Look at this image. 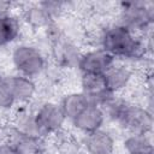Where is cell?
Listing matches in <instances>:
<instances>
[{"label":"cell","mask_w":154,"mask_h":154,"mask_svg":"<svg viewBox=\"0 0 154 154\" xmlns=\"http://www.w3.org/2000/svg\"><path fill=\"white\" fill-rule=\"evenodd\" d=\"M25 19L32 28H43L51 25L52 16L40 4H37L25 11Z\"/></svg>","instance_id":"14"},{"label":"cell","mask_w":154,"mask_h":154,"mask_svg":"<svg viewBox=\"0 0 154 154\" xmlns=\"http://www.w3.org/2000/svg\"><path fill=\"white\" fill-rule=\"evenodd\" d=\"M122 23L130 31L147 29L153 22V10L143 2H123Z\"/></svg>","instance_id":"4"},{"label":"cell","mask_w":154,"mask_h":154,"mask_svg":"<svg viewBox=\"0 0 154 154\" xmlns=\"http://www.w3.org/2000/svg\"><path fill=\"white\" fill-rule=\"evenodd\" d=\"M0 154H19L13 143H1L0 144Z\"/></svg>","instance_id":"18"},{"label":"cell","mask_w":154,"mask_h":154,"mask_svg":"<svg viewBox=\"0 0 154 154\" xmlns=\"http://www.w3.org/2000/svg\"><path fill=\"white\" fill-rule=\"evenodd\" d=\"M85 148L89 154H112L114 150L113 137L101 129L87 134Z\"/></svg>","instance_id":"9"},{"label":"cell","mask_w":154,"mask_h":154,"mask_svg":"<svg viewBox=\"0 0 154 154\" xmlns=\"http://www.w3.org/2000/svg\"><path fill=\"white\" fill-rule=\"evenodd\" d=\"M18 34H19L18 20L10 14L0 16V46L14 41Z\"/></svg>","instance_id":"13"},{"label":"cell","mask_w":154,"mask_h":154,"mask_svg":"<svg viewBox=\"0 0 154 154\" xmlns=\"http://www.w3.org/2000/svg\"><path fill=\"white\" fill-rule=\"evenodd\" d=\"M106 106H109L112 118L132 134H147L150 130L153 119L148 111L122 101L116 102L113 99Z\"/></svg>","instance_id":"2"},{"label":"cell","mask_w":154,"mask_h":154,"mask_svg":"<svg viewBox=\"0 0 154 154\" xmlns=\"http://www.w3.org/2000/svg\"><path fill=\"white\" fill-rule=\"evenodd\" d=\"M101 48L116 57L129 59L142 58L146 53V45L135 37L134 32L123 25H114L106 29L101 38Z\"/></svg>","instance_id":"1"},{"label":"cell","mask_w":154,"mask_h":154,"mask_svg":"<svg viewBox=\"0 0 154 154\" xmlns=\"http://www.w3.org/2000/svg\"><path fill=\"white\" fill-rule=\"evenodd\" d=\"M12 61L16 69L28 78L38 75L45 67V59L41 52L28 45L18 46L12 53Z\"/></svg>","instance_id":"3"},{"label":"cell","mask_w":154,"mask_h":154,"mask_svg":"<svg viewBox=\"0 0 154 154\" xmlns=\"http://www.w3.org/2000/svg\"><path fill=\"white\" fill-rule=\"evenodd\" d=\"M129 154H153V146L147 134H131L124 142Z\"/></svg>","instance_id":"12"},{"label":"cell","mask_w":154,"mask_h":154,"mask_svg":"<svg viewBox=\"0 0 154 154\" xmlns=\"http://www.w3.org/2000/svg\"><path fill=\"white\" fill-rule=\"evenodd\" d=\"M88 105H89L88 97L83 93H72L63 99L60 107L65 118L73 120Z\"/></svg>","instance_id":"11"},{"label":"cell","mask_w":154,"mask_h":154,"mask_svg":"<svg viewBox=\"0 0 154 154\" xmlns=\"http://www.w3.org/2000/svg\"><path fill=\"white\" fill-rule=\"evenodd\" d=\"M2 81L8 88L10 93L12 94L14 101H19V102L28 101L35 94L36 90L35 83L25 76H12Z\"/></svg>","instance_id":"8"},{"label":"cell","mask_w":154,"mask_h":154,"mask_svg":"<svg viewBox=\"0 0 154 154\" xmlns=\"http://www.w3.org/2000/svg\"><path fill=\"white\" fill-rule=\"evenodd\" d=\"M114 57L102 48L87 52L78 59V67L83 75H103L114 65Z\"/></svg>","instance_id":"6"},{"label":"cell","mask_w":154,"mask_h":154,"mask_svg":"<svg viewBox=\"0 0 154 154\" xmlns=\"http://www.w3.org/2000/svg\"><path fill=\"white\" fill-rule=\"evenodd\" d=\"M103 119H105V113L102 108L97 105L89 103L72 122L77 129L82 130L85 134H89L101 129Z\"/></svg>","instance_id":"7"},{"label":"cell","mask_w":154,"mask_h":154,"mask_svg":"<svg viewBox=\"0 0 154 154\" xmlns=\"http://www.w3.org/2000/svg\"><path fill=\"white\" fill-rule=\"evenodd\" d=\"M54 51H55L57 59L59 58V60L65 65H70L72 63H78V59L81 57L76 52V48L72 43L66 42V41H60L59 38H57V41H55Z\"/></svg>","instance_id":"15"},{"label":"cell","mask_w":154,"mask_h":154,"mask_svg":"<svg viewBox=\"0 0 154 154\" xmlns=\"http://www.w3.org/2000/svg\"><path fill=\"white\" fill-rule=\"evenodd\" d=\"M65 119L66 118L61 111L60 105L53 102L43 103L34 114V122L38 135L58 131L63 126Z\"/></svg>","instance_id":"5"},{"label":"cell","mask_w":154,"mask_h":154,"mask_svg":"<svg viewBox=\"0 0 154 154\" xmlns=\"http://www.w3.org/2000/svg\"><path fill=\"white\" fill-rule=\"evenodd\" d=\"M19 154H41L40 146L36 140L31 136H26L22 134V137L13 144Z\"/></svg>","instance_id":"16"},{"label":"cell","mask_w":154,"mask_h":154,"mask_svg":"<svg viewBox=\"0 0 154 154\" xmlns=\"http://www.w3.org/2000/svg\"><path fill=\"white\" fill-rule=\"evenodd\" d=\"M131 78V71L124 65H113L103 73L105 84L108 91L114 94L116 91L125 88Z\"/></svg>","instance_id":"10"},{"label":"cell","mask_w":154,"mask_h":154,"mask_svg":"<svg viewBox=\"0 0 154 154\" xmlns=\"http://www.w3.org/2000/svg\"><path fill=\"white\" fill-rule=\"evenodd\" d=\"M12 4L10 1H4V0H0V16H5V14H8L7 12L10 11Z\"/></svg>","instance_id":"19"},{"label":"cell","mask_w":154,"mask_h":154,"mask_svg":"<svg viewBox=\"0 0 154 154\" xmlns=\"http://www.w3.org/2000/svg\"><path fill=\"white\" fill-rule=\"evenodd\" d=\"M14 102L16 101H14L12 94L10 93L8 88L6 87L4 81H0V108L1 109H7V108L12 107V105Z\"/></svg>","instance_id":"17"}]
</instances>
